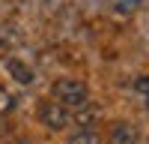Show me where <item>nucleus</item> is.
<instances>
[{
  "instance_id": "0eeeda50",
  "label": "nucleus",
  "mask_w": 149,
  "mask_h": 144,
  "mask_svg": "<svg viewBox=\"0 0 149 144\" xmlns=\"http://www.w3.org/2000/svg\"><path fill=\"white\" fill-rule=\"evenodd\" d=\"M140 0H119V12H131V9H137Z\"/></svg>"
},
{
  "instance_id": "39448f33",
  "label": "nucleus",
  "mask_w": 149,
  "mask_h": 144,
  "mask_svg": "<svg viewBox=\"0 0 149 144\" xmlns=\"http://www.w3.org/2000/svg\"><path fill=\"white\" fill-rule=\"evenodd\" d=\"M72 144H98V135L93 129H86V132H78V135L72 138Z\"/></svg>"
},
{
  "instance_id": "6e6552de",
  "label": "nucleus",
  "mask_w": 149,
  "mask_h": 144,
  "mask_svg": "<svg viewBox=\"0 0 149 144\" xmlns=\"http://www.w3.org/2000/svg\"><path fill=\"white\" fill-rule=\"evenodd\" d=\"M21 144H24V141H21Z\"/></svg>"
},
{
  "instance_id": "f03ea898",
  "label": "nucleus",
  "mask_w": 149,
  "mask_h": 144,
  "mask_svg": "<svg viewBox=\"0 0 149 144\" xmlns=\"http://www.w3.org/2000/svg\"><path fill=\"white\" fill-rule=\"evenodd\" d=\"M42 120L48 126H54V129H63L69 117H66V111L60 105H42Z\"/></svg>"
},
{
  "instance_id": "f257e3e1",
  "label": "nucleus",
  "mask_w": 149,
  "mask_h": 144,
  "mask_svg": "<svg viewBox=\"0 0 149 144\" xmlns=\"http://www.w3.org/2000/svg\"><path fill=\"white\" fill-rule=\"evenodd\" d=\"M54 96L63 105H72V108H78L86 102V84L78 81V78H60L54 84Z\"/></svg>"
},
{
  "instance_id": "423d86ee",
  "label": "nucleus",
  "mask_w": 149,
  "mask_h": 144,
  "mask_svg": "<svg viewBox=\"0 0 149 144\" xmlns=\"http://www.w3.org/2000/svg\"><path fill=\"white\" fill-rule=\"evenodd\" d=\"M9 108H12V96H9L6 90H0V114L9 111Z\"/></svg>"
},
{
  "instance_id": "20e7f679",
  "label": "nucleus",
  "mask_w": 149,
  "mask_h": 144,
  "mask_svg": "<svg viewBox=\"0 0 149 144\" xmlns=\"http://www.w3.org/2000/svg\"><path fill=\"white\" fill-rule=\"evenodd\" d=\"M113 144H134V129L128 123L113 126Z\"/></svg>"
},
{
  "instance_id": "7ed1b4c3",
  "label": "nucleus",
  "mask_w": 149,
  "mask_h": 144,
  "mask_svg": "<svg viewBox=\"0 0 149 144\" xmlns=\"http://www.w3.org/2000/svg\"><path fill=\"white\" fill-rule=\"evenodd\" d=\"M6 66L12 69V75H15V78H18L21 84H30V81H33V72H30V66H24L21 60H9Z\"/></svg>"
}]
</instances>
